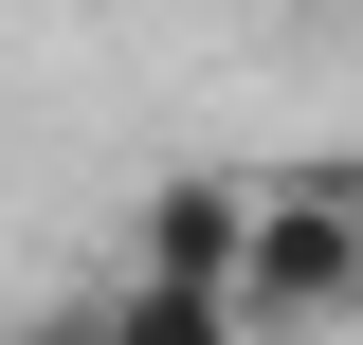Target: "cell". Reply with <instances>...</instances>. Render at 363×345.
<instances>
[{"label":"cell","mask_w":363,"mask_h":345,"mask_svg":"<svg viewBox=\"0 0 363 345\" xmlns=\"http://www.w3.org/2000/svg\"><path fill=\"white\" fill-rule=\"evenodd\" d=\"M109 309V345H255V309L200 291V273H128V291H91Z\"/></svg>","instance_id":"3957f363"},{"label":"cell","mask_w":363,"mask_h":345,"mask_svg":"<svg viewBox=\"0 0 363 345\" xmlns=\"http://www.w3.org/2000/svg\"><path fill=\"white\" fill-rule=\"evenodd\" d=\"M0 345H109V309H18Z\"/></svg>","instance_id":"277c9868"},{"label":"cell","mask_w":363,"mask_h":345,"mask_svg":"<svg viewBox=\"0 0 363 345\" xmlns=\"http://www.w3.org/2000/svg\"><path fill=\"white\" fill-rule=\"evenodd\" d=\"M236 236H255V200H236V182H164V200H145V236H128V273H200V291H236Z\"/></svg>","instance_id":"7a4b0ae2"},{"label":"cell","mask_w":363,"mask_h":345,"mask_svg":"<svg viewBox=\"0 0 363 345\" xmlns=\"http://www.w3.org/2000/svg\"><path fill=\"white\" fill-rule=\"evenodd\" d=\"M345 18H363V0H345Z\"/></svg>","instance_id":"5b68a950"},{"label":"cell","mask_w":363,"mask_h":345,"mask_svg":"<svg viewBox=\"0 0 363 345\" xmlns=\"http://www.w3.org/2000/svg\"><path fill=\"white\" fill-rule=\"evenodd\" d=\"M236 309H255V345H309V327L363 309V200H345V182L255 200V236H236Z\"/></svg>","instance_id":"6da1fadb"}]
</instances>
